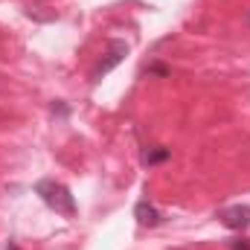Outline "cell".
I'll use <instances>...</instances> for the list:
<instances>
[{
    "label": "cell",
    "instance_id": "obj_6",
    "mask_svg": "<svg viewBox=\"0 0 250 250\" xmlns=\"http://www.w3.org/2000/svg\"><path fill=\"white\" fill-rule=\"evenodd\" d=\"M169 73H172V70L163 67V64H151V67H148V76H169Z\"/></svg>",
    "mask_w": 250,
    "mask_h": 250
},
{
    "label": "cell",
    "instance_id": "obj_7",
    "mask_svg": "<svg viewBox=\"0 0 250 250\" xmlns=\"http://www.w3.org/2000/svg\"><path fill=\"white\" fill-rule=\"evenodd\" d=\"M53 114H59V117H67V105H62V102H53Z\"/></svg>",
    "mask_w": 250,
    "mask_h": 250
},
{
    "label": "cell",
    "instance_id": "obj_9",
    "mask_svg": "<svg viewBox=\"0 0 250 250\" xmlns=\"http://www.w3.org/2000/svg\"><path fill=\"white\" fill-rule=\"evenodd\" d=\"M6 250H21V248H18V242H6Z\"/></svg>",
    "mask_w": 250,
    "mask_h": 250
},
{
    "label": "cell",
    "instance_id": "obj_2",
    "mask_svg": "<svg viewBox=\"0 0 250 250\" xmlns=\"http://www.w3.org/2000/svg\"><path fill=\"white\" fill-rule=\"evenodd\" d=\"M128 56V44L120 41V38H114L111 44H108V53H105V59H99L96 67L90 70V82H99L102 76H108L117 64H123V59Z\"/></svg>",
    "mask_w": 250,
    "mask_h": 250
},
{
    "label": "cell",
    "instance_id": "obj_4",
    "mask_svg": "<svg viewBox=\"0 0 250 250\" xmlns=\"http://www.w3.org/2000/svg\"><path fill=\"white\" fill-rule=\"evenodd\" d=\"M134 218H137L143 227H160V224H163V212H160L151 201H137V204H134Z\"/></svg>",
    "mask_w": 250,
    "mask_h": 250
},
{
    "label": "cell",
    "instance_id": "obj_8",
    "mask_svg": "<svg viewBox=\"0 0 250 250\" xmlns=\"http://www.w3.org/2000/svg\"><path fill=\"white\" fill-rule=\"evenodd\" d=\"M230 248H233V250H250V242H233Z\"/></svg>",
    "mask_w": 250,
    "mask_h": 250
},
{
    "label": "cell",
    "instance_id": "obj_5",
    "mask_svg": "<svg viewBox=\"0 0 250 250\" xmlns=\"http://www.w3.org/2000/svg\"><path fill=\"white\" fill-rule=\"evenodd\" d=\"M169 157H172V148H166V146H154V148H146V151H143V163H146V166L166 163Z\"/></svg>",
    "mask_w": 250,
    "mask_h": 250
},
{
    "label": "cell",
    "instance_id": "obj_3",
    "mask_svg": "<svg viewBox=\"0 0 250 250\" xmlns=\"http://www.w3.org/2000/svg\"><path fill=\"white\" fill-rule=\"evenodd\" d=\"M218 218H221V224H224L227 230L242 233V230H248V227H250V207H242V204L227 207V209H221V212H218Z\"/></svg>",
    "mask_w": 250,
    "mask_h": 250
},
{
    "label": "cell",
    "instance_id": "obj_1",
    "mask_svg": "<svg viewBox=\"0 0 250 250\" xmlns=\"http://www.w3.org/2000/svg\"><path fill=\"white\" fill-rule=\"evenodd\" d=\"M35 195H38L50 209L62 212V215H67V218H73V215H76V201H73L70 189L62 187L59 181H53V178L38 181V184H35Z\"/></svg>",
    "mask_w": 250,
    "mask_h": 250
}]
</instances>
